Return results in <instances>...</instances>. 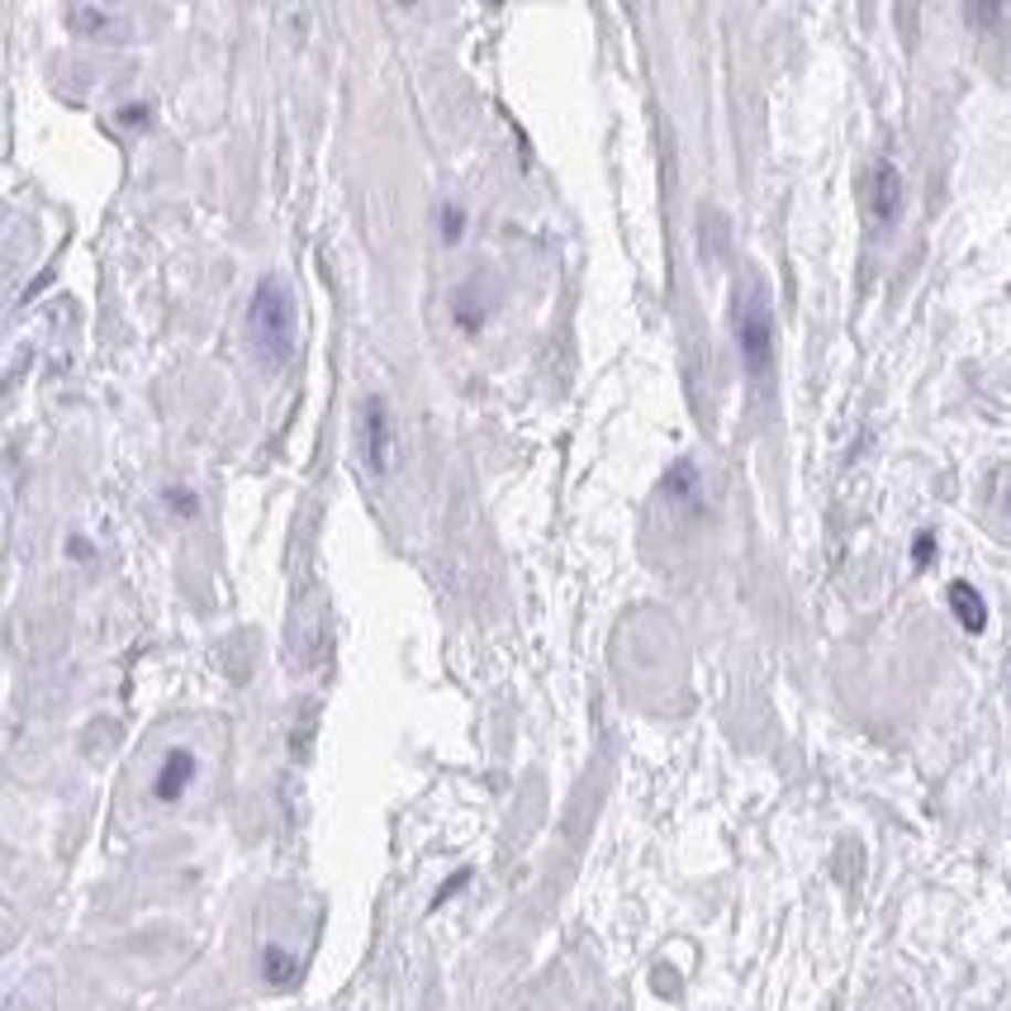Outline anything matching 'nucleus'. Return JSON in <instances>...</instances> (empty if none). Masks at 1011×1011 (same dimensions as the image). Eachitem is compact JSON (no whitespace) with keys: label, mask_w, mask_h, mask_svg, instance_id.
Returning a JSON list of instances; mask_svg holds the SVG:
<instances>
[{"label":"nucleus","mask_w":1011,"mask_h":1011,"mask_svg":"<svg viewBox=\"0 0 1011 1011\" xmlns=\"http://www.w3.org/2000/svg\"><path fill=\"white\" fill-rule=\"evenodd\" d=\"M295 295L286 286V276H262L247 305V342L266 366H286L295 356Z\"/></svg>","instance_id":"1"},{"label":"nucleus","mask_w":1011,"mask_h":1011,"mask_svg":"<svg viewBox=\"0 0 1011 1011\" xmlns=\"http://www.w3.org/2000/svg\"><path fill=\"white\" fill-rule=\"evenodd\" d=\"M356 456L366 476H390L394 456H400V433H394V414L385 394H366L356 408Z\"/></svg>","instance_id":"2"},{"label":"nucleus","mask_w":1011,"mask_h":1011,"mask_svg":"<svg viewBox=\"0 0 1011 1011\" xmlns=\"http://www.w3.org/2000/svg\"><path fill=\"white\" fill-rule=\"evenodd\" d=\"M736 342H741V361H746V371L765 375L769 356H774V313H769L765 290L741 295V305H736Z\"/></svg>","instance_id":"3"},{"label":"nucleus","mask_w":1011,"mask_h":1011,"mask_svg":"<svg viewBox=\"0 0 1011 1011\" xmlns=\"http://www.w3.org/2000/svg\"><path fill=\"white\" fill-rule=\"evenodd\" d=\"M869 210H874L879 224H893L903 214V171L888 157H879L874 171H869Z\"/></svg>","instance_id":"4"},{"label":"nucleus","mask_w":1011,"mask_h":1011,"mask_svg":"<svg viewBox=\"0 0 1011 1011\" xmlns=\"http://www.w3.org/2000/svg\"><path fill=\"white\" fill-rule=\"evenodd\" d=\"M195 755L191 751H167L162 755V765H157V774H152V798L157 802H177L181 794H185V788H191L195 784Z\"/></svg>","instance_id":"5"},{"label":"nucleus","mask_w":1011,"mask_h":1011,"mask_svg":"<svg viewBox=\"0 0 1011 1011\" xmlns=\"http://www.w3.org/2000/svg\"><path fill=\"white\" fill-rule=\"evenodd\" d=\"M950 608H955V618H959L964 631H983L988 627V608H983V598H978L973 584H964V579L950 584Z\"/></svg>","instance_id":"6"},{"label":"nucleus","mask_w":1011,"mask_h":1011,"mask_svg":"<svg viewBox=\"0 0 1011 1011\" xmlns=\"http://www.w3.org/2000/svg\"><path fill=\"white\" fill-rule=\"evenodd\" d=\"M262 973H266V983L290 988L295 978H299V959L290 950H280V945H266V950H262Z\"/></svg>","instance_id":"7"},{"label":"nucleus","mask_w":1011,"mask_h":1011,"mask_svg":"<svg viewBox=\"0 0 1011 1011\" xmlns=\"http://www.w3.org/2000/svg\"><path fill=\"white\" fill-rule=\"evenodd\" d=\"M162 509H167L171 518H195L200 499H195V489H185V485H167V489H162Z\"/></svg>","instance_id":"8"},{"label":"nucleus","mask_w":1011,"mask_h":1011,"mask_svg":"<svg viewBox=\"0 0 1011 1011\" xmlns=\"http://www.w3.org/2000/svg\"><path fill=\"white\" fill-rule=\"evenodd\" d=\"M456 323H461L466 333H476V328L485 323V305H480V299L470 295V290H461V295H456Z\"/></svg>","instance_id":"9"},{"label":"nucleus","mask_w":1011,"mask_h":1011,"mask_svg":"<svg viewBox=\"0 0 1011 1011\" xmlns=\"http://www.w3.org/2000/svg\"><path fill=\"white\" fill-rule=\"evenodd\" d=\"M115 24L109 20L105 10H91V6H82V10H72V29H82V34H105V29Z\"/></svg>","instance_id":"10"},{"label":"nucleus","mask_w":1011,"mask_h":1011,"mask_svg":"<svg viewBox=\"0 0 1011 1011\" xmlns=\"http://www.w3.org/2000/svg\"><path fill=\"white\" fill-rule=\"evenodd\" d=\"M461 224H466V214L456 210V204H441V238L456 243V238H461Z\"/></svg>","instance_id":"11"},{"label":"nucleus","mask_w":1011,"mask_h":1011,"mask_svg":"<svg viewBox=\"0 0 1011 1011\" xmlns=\"http://www.w3.org/2000/svg\"><path fill=\"white\" fill-rule=\"evenodd\" d=\"M148 119H152V109H148V105H129V109H119V124H124V129H143Z\"/></svg>","instance_id":"12"},{"label":"nucleus","mask_w":1011,"mask_h":1011,"mask_svg":"<svg viewBox=\"0 0 1011 1011\" xmlns=\"http://www.w3.org/2000/svg\"><path fill=\"white\" fill-rule=\"evenodd\" d=\"M930 551H936V536H930V532H922V536H916V551H912V561H916V565H926V561H930Z\"/></svg>","instance_id":"13"},{"label":"nucleus","mask_w":1011,"mask_h":1011,"mask_svg":"<svg viewBox=\"0 0 1011 1011\" xmlns=\"http://www.w3.org/2000/svg\"><path fill=\"white\" fill-rule=\"evenodd\" d=\"M470 879V869H461V874H456V879H447V883H441V893H437V903H447V897L456 893V888H461V883Z\"/></svg>","instance_id":"14"},{"label":"nucleus","mask_w":1011,"mask_h":1011,"mask_svg":"<svg viewBox=\"0 0 1011 1011\" xmlns=\"http://www.w3.org/2000/svg\"><path fill=\"white\" fill-rule=\"evenodd\" d=\"M1007 503H1011V494H1007Z\"/></svg>","instance_id":"15"}]
</instances>
